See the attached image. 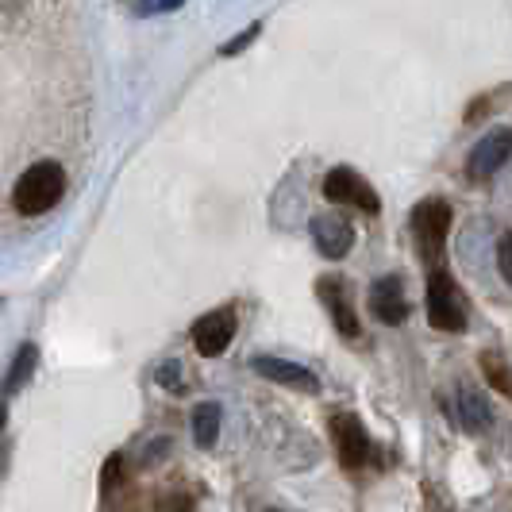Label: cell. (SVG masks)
Returning <instances> with one entry per match:
<instances>
[{"mask_svg":"<svg viewBox=\"0 0 512 512\" xmlns=\"http://www.w3.org/2000/svg\"><path fill=\"white\" fill-rule=\"evenodd\" d=\"M66 193V174L58 162H35L31 170H24V178L16 181L12 189V205L20 208L24 216H43L51 212Z\"/></svg>","mask_w":512,"mask_h":512,"instance_id":"obj_1","label":"cell"},{"mask_svg":"<svg viewBox=\"0 0 512 512\" xmlns=\"http://www.w3.org/2000/svg\"><path fill=\"white\" fill-rule=\"evenodd\" d=\"M428 320L439 332H462L466 328V301H462V289L455 285V278L447 270H432V282H428Z\"/></svg>","mask_w":512,"mask_h":512,"instance_id":"obj_2","label":"cell"},{"mask_svg":"<svg viewBox=\"0 0 512 512\" xmlns=\"http://www.w3.org/2000/svg\"><path fill=\"white\" fill-rule=\"evenodd\" d=\"M324 197H328L332 205L362 208L366 216H378V208H382L378 193H374V189H370L355 170H347V166H339V170H332V174L324 178Z\"/></svg>","mask_w":512,"mask_h":512,"instance_id":"obj_3","label":"cell"},{"mask_svg":"<svg viewBox=\"0 0 512 512\" xmlns=\"http://www.w3.org/2000/svg\"><path fill=\"white\" fill-rule=\"evenodd\" d=\"M447 228H451V208L443 201H420L412 212V231L420 239V251L428 258L443 255V243H447Z\"/></svg>","mask_w":512,"mask_h":512,"instance_id":"obj_4","label":"cell"},{"mask_svg":"<svg viewBox=\"0 0 512 512\" xmlns=\"http://www.w3.org/2000/svg\"><path fill=\"white\" fill-rule=\"evenodd\" d=\"M231 335H235V312H231V308H220V312H208L205 320H197L193 343H197V351H201L205 359H216V355L228 351Z\"/></svg>","mask_w":512,"mask_h":512,"instance_id":"obj_5","label":"cell"},{"mask_svg":"<svg viewBox=\"0 0 512 512\" xmlns=\"http://www.w3.org/2000/svg\"><path fill=\"white\" fill-rule=\"evenodd\" d=\"M332 436H335V447H339V462L347 470H359L362 462L370 459V439H366V432H362V424L355 416H335Z\"/></svg>","mask_w":512,"mask_h":512,"instance_id":"obj_6","label":"cell"},{"mask_svg":"<svg viewBox=\"0 0 512 512\" xmlns=\"http://www.w3.org/2000/svg\"><path fill=\"white\" fill-rule=\"evenodd\" d=\"M370 312L382 320V324H405V316H409V301H405V285L401 278H382V282H374L370 289Z\"/></svg>","mask_w":512,"mask_h":512,"instance_id":"obj_7","label":"cell"},{"mask_svg":"<svg viewBox=\"0 0 512 512\" xmlns=\"http://www.w3.org/2000/svg\"><path fill=\"white\" fill-rule=\"evenodd\" d=\"M505 162H509V131H493L489 139H482V143L474 147L470 162H466V174L474 181H486V178H493Z\"/></svg>","mask_w":512,"mask_h":512,"instance_id":"obj_8","label":"cell"},{"mask_svg":"<svg viewBox=\"0 0 512 512\" xmlns=\"http://www.w3.org/2000/svg\"><path fill=\"white\" fill-rule=\"evenodd\" d=\"M312 235H316L320 255H328V258H343L351 251V239H355L351 224L339 220V216H320V220H312Z\"/></svg>","mask_w":512,"mask_h":512,"instance_id":"obj_9","label":"cell"},{"mask_svg":"<svg viewBox=\"0 0 512 512\" xmlns=\"http://www.w3.org/2000/svg\"><path fill=\"white\" fill-rule=\"evenodd\" d=\"M255 370L262 378H270V382H282V385H293V389H305V393H320V382L308 374L305 366H297V362H285V359H270V355H258L255 359Z\"/></svg>","mask_w":512,"mask_h":512,"instance_id":"obj_10","label":"cell"},{"mask_svg":"<svg viewBox=\"0 0 512 512\" xmlns=\"http://www.w3.org/2000/svg\"><path fill=\"white\" fill-rule=\"evenodd\" d=\"M316 289H320V297H324L328 312L335 316L339 332L347 335V339H355V335H359V316H355V308H351L347 293H343V282H332V278H324V282L316 285Z\"/></svg>","mask_w":512,"mask_h":512,"instance_id":"obj_11","label":"cell"},{"mask_svg":"<svg viewBox=\"0 0 512 512\" xmlns=\"http://www.w3.org/2000/svg\"><path fill=\"white\" fill-rule=\"evenodd\" d=\"M216 432H220V405H201L197 416H193L197 447H212V443H216Z\"/></svg>","mask_w":512,"mask_h":512,"instance_id":"obj_12","label":"cell"},{"mask_svg":"<svg viewBox=\"0 0 512 512\" xmlns=\"http://www.w3.org/2000/svg\"><path fill=\"white\" fill-rule=\"evenodd\" d=\"M482 370H486L489 385L509 397L512 385H509V362H505V355H501V351H486V355H482Z\"/></svg>","mask_w":512,"mask_h":512,"instance_id":"obj_13","label":"cell"},{"mask_svg":"<svg viewBox=\"0 0 512 512\" xmlns=\"http://www.w3.org/2000/svg\"><path fill=\"white\" fill-rule=\"evenodd\" d=\"M462 424L470 428V432H478V428H489V409L478 401V393L474 389H462Z\"/></svg>","mask_w":512,"mask_h":512,"instance_id":"obj_14","label":"cell"},{"mask_svg":"<svg viewBox=\"0 0 512 512\" xmlns=\"http://www.w3.org/2000/svg\"><path fill=\"white\" fill-rule=\"evenodd\" d=\"M31 366H35V347H24V351L16 355V370H12V378H8V393H12V389H16L20 382H27Z\"/></svg>","mask_w":512,"mask_h":512,"instance_id":"obj_15","label":"cell"},{"mask_svg":"<svg viewBox=\"0 0 512 512\" xmlns=\"http://www.w3.org/2000/svg\"><path fill=\"white\" fill-rule=\"evenodd\" d=\"M255 35H258V24H251L247 31H243V35H235V39H231V43L220 54H228V58H231V54H239L243 47H251V39H255Z\"/></svg>","mask_w":512,"mask_h":512,"instance_id":"obj_16","label":"cell"},{"mask_svg":"<svg viewBox=\"0 0 512 512\" xmlns=\"http://www.w3.org/2000/svg\"><path fill=\"white\" fill-rule=\"evenodd\" d=\"M501 274H505V278H512V270H509V239L501 243Z\"/></svg>","mask_w":512,"mask_h":512,"instance_id":"obj_17","label":"cell"},{"mask_svg":"<svg viewBox=\"0 0 512 512\" xmlns=\"http://www.w3.org/2000/svg\"><path fill=\"white\" fill-rule=\"evenodd\" d=\"M158 382H162V385H174V382H178V370H174V366H166V370L158 374Z\"/></svg>","mask_w":512,"mask_h":512,"instance_id":"obj_18","label":"cell"},{"mask_svg":"<svg viewBox=\"0 0 512 512\" xmlns=\"http://www.w3.org/2000/svg\"><path fill=\"white\" fill-rule=\"evenodd\" d=\"M0 420H4V409H0Z\"/></svg>","mask_w":512,"mask_h":512,"instance_id":"obj_19","label":"cell"}]
</instances>
